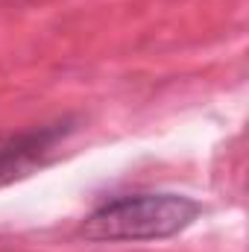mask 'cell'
<instances>
[{"label":"cell","instance_id":"6da1fadb","mask_svg":"<svg viewBox=\"0 0 249 252\" xmlns=\"http://www.w3.org/2000/svg\"><path fill=\"white\" fill-rule=\"evenodd\" d=\"M202 214V205L185 193H135L118 196L94 208L85 223L82 235L88 241H164L179 232Z\"/></svg>","mask_w":249,"mask_h":252},{"label":"cell","instance_id":"7a4b0ae2","mask_svg":"<svg viewBox=\"0 0 249 252\" xmlns=\"http://www.w3.org/2000/svg\"><path fill=\"white\" fill-rule=\"evenodd\" d=\"M70 132H73V121H59L6 138L0 144V188L21 182L32 176L38 167H44Z\"/></svg>","mask_w":249,"mask_h":252}]
</instances>
